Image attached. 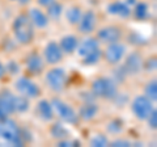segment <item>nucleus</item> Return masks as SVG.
<instances>
[{"mask_svg":"<svg viewBox=\"0 0 157 147\" xmlns=\"http://www.w3.org/2000/svg\"><path fill=\"white\" fill-rule=\"evenodd\" d=\"M12 30L16 41L21 45H29L34 38V25L26 14H18L13 20Z\"/></svg>","mask_w":157,"mask_h":147,"instance_id":"nucleus-1","label":"nucleus"},{"mask_svg":"<svg viewBox=\"0 0 157 147\" xmlns=\"http://www.w3.org/2000/svg\"><path fill=\"white\" fill-rule=\"evenodd\" d=\"M92 93L96 97L105 100H113L118 93L117 81L111 77L101 76L93 80L92 83Z\"/></svg>","mask_w":157,"mask_h":147,"instance_id":"nucleus-2","label":"nucleus"},{"mask_svg":"<svg viewBox=\"0 0 157 147\" xmlns=\"http://www.w3.org/2000/svg\"><path fill=\"white\" fill-rule=\"evenodd\" d=\"M0 138L13 146H22L24 139L20 133V127L16 121L11 118H4L0 121Z\"/></svg>","mask_w":157,"mask_h":147,"instance_id":"nucleus-3","label":"nucleus"},{"mask_svg":"<svg viewBox=\"0 0 157 147\" xmlns=\"http://www.w3.org/2000/svg\"><path fill=\"white\" fill-rule=\"evenodd\" d=\"M51 105L54 108V112H55V113L64 122H67V124L76 125L78 122L77 112L73 109L71 105H68L67 102H64L60 99H58V97H54V99L51 100Z\"/></svg>","mask_w":157,"mask_h":147,"instance_id":"nucleus-4","label":"nucleus"},{"mask_svg":"<svg viewBox=\"0 0 157 147\" xmlns=\"http://www.w3.org/2000/svg\"><path fill=\"white\" fill-rule=\"evenodd\" d=\"M45 80L47 85L50 87V89H52L54 92H62L67 84V74L63 68L55 67L46 72Z\"/></svg>","mask_w":157,"mask_h":147,"instance_id":"nucleus-5","label":"nucleus"},{"mask_svg":"<svg viewBox=\"0 0 157 147\" xmlns=\"http://www.w3.org/2000/svg\"><path fill=\"white\" fill-rule=\"evenodd\" d=\"M131 109L137 120H147L151 112L153 110V104L145 95H139L132 100Z\"/></svg>","mask_w":157,"mask_h":147,"instance_id":"nucleus-6","label":"nucleus"},{"mask_svg":"<svg viewBox=\"0 0 157 147\" xmlns=\"http://www.w3.org/2000/svg\"><path fill=\"white\" fill-rule=\"evenodd\" d=\"M14 88L20 95L26 96L28 99H36L41 95V88H39L33 80H30L29 77L21 76L14 81Z\"/></svg>","mask_w":157,"mask_h":147,"instance_id":"nucleus-7","label":"nucleus"},{"mask_svg":"<svg viewBox=\"0 0 157 147\" xmlns=\"http://www.w3.org/2000/svg\"><path fill=\"white\" fill-rule=\"evenodd\" d=\"M124 54H126V46L123 43L113 42V43H109V46L106 47L102 57H105V61L109 65H118V63L123 59Z\"/></svg>","mask_w":157,"mask_h":147,"instance_id":"nucleus-8","label":"nucleus"},{"mask_svg":"<svg viewBox=\"0 0 157 147\" xmlns=\"http://www.w3.org/2000/svg\"><path fill=\"white\" fill-rule=\"evenodd\" d=\"M122 37V30L118 26L114 25H109V26H104L97 32V40H100L104 43H113V42H118Z\"/></svg>","mask_w":157,"mask_h":147,"instance_id":"nucleus-9","label":"nucleus"},{"mask_svg":"<svg viewBox=\"0 0 157 147\" xmlns=\"http://www.w3.org/2000/svg\"><path fill=\"white\" fill-rule=\"evenodd\" d=\"M63 53L59 43H56L55 41L48 42L45 46V50H43V57H45V61L48 65H56V63L62 62L63 59Z\"/></svg>","mask_w":157,"mask_h":147,"instance_id":"nucleus-10","label":"nucleus"},{"mask_svg":"<svg viewBox=\"0 0 157 147\" xmlns=\"http://www.w3.org/2000/svg\"><path fill=\"white\" fill-rule=\"evenodd\" d=\"M143 65H144L143 57H141L137 51H132L131 54L127 55L123 67L128 75H136V74H139L141 71Z\"/></svg>","mask_w":157,"mask_h":147,"instance_id":"nucleus-11","label":"nucleus"},{"mask_svg":"<svg viewBox=\"0 0 157 147\" xmlns=\"http://www.w3.org/2000/svg\"><path fill=\"white\" fill-rule=\"evenodd\" d=\"M78 30L82 34H89L92 32H94L96 25H97V16L93 11H86L85 13H82V16L78 21Z\"/></svg>","mask_w":157,"mask_h":147,"instance_id":"nucleus-12","label":"nucleus"},{"mask_svg":"<svg viewBox=\"0 0 157 147\" xmlns=\"http://www.w3.org/2000/svg\"><path fill=\"white\" fill-rule=\"evenodd\" d=\"M26 68L32 75H39L43 68H45V62H43L42 57L37 53H30L26 57Z\"/></svg>","mask_w":157,"mask_h":147,"instance_id":"nucleus-13","label":"nucleus"},{"mask_svg":"<svg viewBox=\"0 0 157 147\" xmlns=\"http://www.w3.org/2000/svg\"><path fill=\"white\" fill-rule=\"evenodd\" d=\"M98 110H100V108H98V105L94 101H86L80 106L77 114H78V118L84 121H90L97 116Z\"/></svg>","mask_w":157,"mask_h":147,"instance_id":"nucleus-14","label":"nucleus"},{"mask_svg":"<svg viewBox=\"0 0 157 147\" xmlns=\"http://www.w3.org/2000/svg\"><path fill=\"white\" fill-rule=\"evenodd\" d=\"M36 112L38 113V116L46 122L52 121L54 116H55V112H54L51 102L47 100H39L37 104V108H36Z\"/></svg>","mask_w":157,"mask_h":147,"instance_id":"nucleus-15","label":"nucleus"},{"mask_svg":"<svg viewBox=\"0 0 157 147\" xmlns=\"http://www.w3.org/2000/svg\"><path fill=\"white\" fill-rule=\"evenodd\" d=\"M107 13L113 16H118L122 18H127L131 14V8L128 4L123 2H114L107 6Z\"/></svg>","mask_w":157,"mask_h":147,"instance_id":"nucleus-16","label":"nucleus"},{"mask_svg":"<svg viewBox=\"0 0 157 147\" xmlns=\"http://www.w3.org/2000/svg\"><path fill=\"white\" fill-rule=\"evenodd\" d=\"M29 18L34 26H37L39 29L42 28H46L48 25V17L45 12H42L41 9L38 8H30L29 9Z\"/></svg>","mask_w":157,"mask_h":147,"instance_id":"nucleus-17","label":"nucleus"},{"mask_svg":"<svg viewBox=\"0 0 157 147\" xmlns=\"http://www.w3.org/2000/svg\"><path fill=\"white\" fill-rule=\"evenodd\" d=\"M100 47L98 45V41L96 38L93 37H89V38H85V40H82L81 42H78V45L76 47V53L78 57L84 58L85 55H88L89 53H92L93 50H96V49Z\"/></svg>","mask_w":157,"mask_h":147,"instance_id":"nucleus-18","label":"nucleus"},{"mask_svg":"<svg viewBox=\"0 0 157 147\" xmlns=\"http://www.w3.org/2000/svg\"><path fill=\"white\" fill-rule=\"evenodd\" d=\"M0 108L8 116L14 113V95L11 91L4 89L0 92Z\"/></svg>","mask_w":157,"mask_h":147,"instance_id":"nucleus-19","label":"nucleus"},{"mask_svg":"<svg viewBox=\"0 0 157 147\" xmlns=\"http://www.w3.org/2000/svg\"><path fill=\"white\" fill-rule=\"evenodd\" d=\"M78 45V40L76 36H72V34H68V36H64L60 40V43H59V46H60L62 51L66 53V54H72L76 51V47Z\"/></svg>","mask_w":157,"mask_h":147,"instance_id":"nucleus-20","label":"nucleus"},{"mask_svg":"<svg viewBox=\"0 0 157 147\" xmlns=\"http://www.w3.org/2000/svg\"><path fill=\"white\" fill-rule=\"evenodd\" d=\"M50 134L52 138L56 141L70 138V130H68L62 122H55V124L50 127Z\"/></svg>","mask_w":157,"mask_h":147,"instance_id":"nucleus-21","label":"nucleus"},{"mask_svg":"<svg viewBox=\"0 0 157 147\" xmlns=\"http://www.w3.org/2000/svg\"><path fill=\"white\" fill-rule=\"evenodd\" d=\"M134 16L136 20H139V21H144L148 18L149 16V7H148V4L147 3H137L135 8H134Z\"/></svg>","mask_w":157,"mask_h":147,"instance_id":"nucleus-22","label":"nucleus"},{"mask_svg":"<svg viewBox=\"0 0 157 147\" xmlns=\"http://www.w3.org/2000/svg\"><path fill=\"white\" fill-rule=\"evenodd\" d=\"M81 16H82V12H81L80 7H71V8H68L66 12V18L71 25H77Z\"/></svg>","mask_w":157,"mask_h":147,"instance_id":"nucleus-23","label":"nucleus"},{"mask_svg":"<svg viewBox=\"0 0 157 147\" xmlns=\"http://www.w3.org/2000/svg\"><path fill=\"white\" fill-rule=\"evenodd\" d=\"M101 58H102V50L98 47V49L93 50L92 53H89L88 55H85L84 58H82V65H85V66H94V65H97V63L101 61Z\"/></svg>","mask_w":157,"mask_h":147,"instance_id":"nucleus-24","label":"nucleus"},{"mask_svg":"<svg viewBox=\"0 0 157 147\" xmlns=\"http://www.w3.org/2000/svg\"><path fill=\"white\" fill-rule=\"evenodd\" d=\"M29 100L26 96H16L14 95V112H17V113H25V112L29 109Z\"/></svg>","mask_w":157,"mask_h":147,"instance_id":"nucleus-25","label":"nucleus"},{"mask_svg":"<svg viewBox=\"0 0 157 147\" xmlns=\"http://www.w3.org/2000/svg\"><path fill=\"white\" fill-rule=\"evenodd\" d=\"M62 13H63V6L60 3L55 2V3H52L51 6L47 7V17L54 21H58L59 17L62 16Z\"/></svg>","mask_w":157,"mask_h":147,"instance_id":"nucleus-26","label":"nucleus"},{"mask_svg":"<svg viewBox=\"0 0 157 147\" xmlns=\"http://www.w3.org/2000/svg\"><path fill=\"white\" fill-rule=\"evenodd\" d=\"M106 130H107V133H110V134H119L123 131V121L119 120V118H114V120H111L109 124H107L106 126Z\"/></svg>","mask_w":157,"mask_h":147,"instance_id":"nucleus-27","label":"nucleus"},{"mask_svg":"<svg viewBox=\"0 0 157 147\" xmlns=\"http://www.w3.org/2000/svg\"><path fill=\"white\" fill-rule=\"evenodd\" d=\"M144 93L152 102H156V100H157V81L156 80H151L148 84L145 85Z\"/></svg>","mask_w":157,"mask_h":147,"instance_id":"nucleus-28","label":"nucleus"},{"mask_svg":"<svg viewBox=\"0 0 157 147\" xmlns=\"http://www.w3.org/2000/svg\"><path fill=\"white\" fill-rule=\"evenodd\" d=\"M109 143L110 142L107 139V137L104 134H96L90 139V146L93 147H106V146H109Z\"/></svg>","mask_w":157,"mask_h":147,"instance_id":"nucleus-29","label":"nucleus"},{"mask_svg":"<svg viewBox=\"0 0 157 147\" xmlns=\"http://www.w3.org/2000/svg\"><path fill=\"white\" fill-rule=\"evenodd\" d=\"M6 71L9 72L11 75H17V74L20 72V66H18V63L16 61H9L7 63V66H6Z\"/></svg>","mask_w":157,"mask_h":147,"instance_id":"nucleus-30","label":"nucleus"},{"mask_svg":"<svg viewBox=\"0 0 157 147\" xmlns=\"http://www.w3.org/2000/svg\"><path fill=\"white\" fill-rule=\"evenodd\" d=\"M113 100L115 101V104L118 106H123L124 104H127V101H128V96L124 95V93H121V92H118Z\"/></svg>","mask_w":157,"mask_h":147,"instance_id":"nucleus-31","label":"nucleus"},{"mask_svg":"<svg viewBox=\"0 0 157 147\" xmlns=\"http://www.w3.org/2000/svg\"><path fill=\"white\" fill-rule=\"evenodd\" d=\"M143 67H144L148 72H155V71H156V68H157L156 58H155V57H153V58H149V59L143 65Z\"/></svg>","mask_w":157,"mask_h":147,"instance_id":"nucleus-32","label":"nucleus"},{"mask_svg":"<svg viewBox=\"0 0 157 147\" xmlns=\"http://www.w3.org/2000/svg\"><path fill=\"white\" fill-rule=\"evenodd\" d=\"M148 125H149V127L151 129H156L157 127V110L153 108V110L151 112V114L148 116Z\"/></svg>","mask_w":157,"mask_h":147,"instance_id":"nucleus-33","label":"nucleus"},{"mask_svg":"<svg viewBox=\"0 0 157 147\" xmlns=\"http://www.w3.org/2000/svg\"><path fill=\"white\" fill-rule=\"evenodd\" d=\"M109 145L113 147H130V146H132V142H130L128 139H121L119 138V139L113 141Z\"/></svg>","mask_w":157,"mask_h":147,"instance_id":"nucleus-34","label":"nucleus"},{"mask_svg":"<svg viewBox=\"0 0 157 147\" xmlns=\"http://www.w3.org/2000/svg\"><path fill=\"white\" fill-rule=\"evenodd\" d=\"M127 76H128V74L126 72V70H124L123 66L119 67V68H118V70L115 71V81H117V83H118V81H123Z\"/></svg>","mask_w":157,"mask_h":147,"instance_id":"nucleus-35","label":"nucleus"},{"mask_svg":"<svg viewBox=\"0 0 157 147\" xmlns=\"http://www.w3.org/2000/svg\"><path fill=\"white\" fill-rule=\"evenodd\" d=\"M76 145L80 146V142H77V141H71V139H68V138L58 141V146H59V147H72V146H76Z\"/></svg>","mask_w":157,"mask_h":147,"instance_id":"nucleus-36","label":"nucleus"},{"mask_svg":"<svg viewBox=\"0 0 157 147\" xmlns=\"http://www.w3.org/2000/svg\"><path fill=\"white\" fill-rule=\"evenodd\" d=\"M81 99L84 100V102H86V101H94L96 96L93 95L92 92H82V93H81Z\"/></svg>","mask_w":157,"mask_h":147,"instance_id":"nucleus-37","label":"nucleus"},{"mask_svg":"<svg viewBox=\"0 0 157 147\" xmlns=\"http://www.w3.org/2000/svg\"><path fill=\"white\" fill-rule=\"evenodd\" d=\"M37 2H38V4H39V6H41V7H45V8H47L48 6H51L52 3H55L56 0H37Z\"/></svg>","mask_w":157,"mask_h":147,"instance_id":"nucleus-38","label":"nucleus"},{"mask_svg":"<svg viewBox=\"0 0 157 147\" xmlns=\"http://www.w3.org/2000/svg\"><path fill=\"white\" fill-rule=\"evenodd\" d=\"M6 66H4L3 65V63L2 62H0V79H3V77H4V75H6Z\"/></svg>","mask_w":157,"mask_h":147,"instance_id":"nucleus-39","label":"nucleus"},{"mask_svg":"<svg viewBox=\"0 0 157 147\" xmlns=\"http://www.w3.org/2000/svg\"><path fill=\"white\" fill-rule=\"evenodd\" d=\"M7 117H8V114L2 109V108H0V121L4 120V118H7Z\"/></svg>","mask_w":157,"mask_h":147,"instance_id":"nucleus-40","label":"nucleus"},{"mask_svg":"<svg viewBox=\"0 0 157 147\" xmlns=\"http://www.w3.org/2000/svg\"><path fill=\"white\" fill-rule=\"evenodd\" d=\"M17 2L21 4V6H26V4L30 3V0H17Z\"/></svg>","mask_w":157,"mask_h":147,"instance_id":"nucleus-41","label":"nucleus"},{"mask_svg":"<svg viewBox=\"0 0 157 147\" xmlns=\"http://www.w3.org/2000/svg\"><path fill=\"white\" fill-rule=\"evenodd\" d=\"M127 3L128 4H135V0H127Z\"/></svg>","mask_w":157,"mask_h":147,"instance_id":"nucleus-42","label":"nucleus"}]
</instances>
